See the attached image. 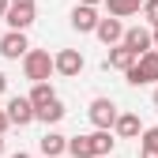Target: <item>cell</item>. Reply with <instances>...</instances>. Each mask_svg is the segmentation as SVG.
Masks as SVG:
<instances>
[{
  "label": "cell",
  "mask_w": 158,
  "mask_h": 158,
  "mask_svg": "<svg viewBox=\"0 0 158 158\" xmlns=\"http://www.w3.org/2000/svg\"><path fill=\"white\" fill-rule=\"evenodd\" d=\"M124 79L132 87H143V83H158V49H147L135 56V64L124 72Z\"/></svg>",
  "instance_id": "1"
},
{
  "label": "cell",
  "mask_w": 158,
  "mask_h": 158,
  "mask_svg": "<svg viewBox=\"0 0 158 158\" xmlns=\"http://www.w3.org/2000/svg\"><path fill=\"white\" fill-rule=\"evenodd\" d=\"M23 75L30 79V83L49 79L53 75V56H49V49H27L23 53Z\"/></svg>",
  "instance_id": "2"
},
{
  "label": "cell",
  "mask_w": 158,
  "mask_h": 158,
  "mask_svg": "<svg viewBox=\"0 0 158 158\" xmlns=\"http://www.w3.org/2000/svg\"><path fill=\"white\" fill-rule=\"evenodd\" d=\"M83 68H87V60H83V53H79V49H60V53L53 56V72L64 75V79H75Z\"/></svg>",
  "instance_id": "3"
},
{
  "label": "cell",
  "mask_w": 158,
  "mask_h": 158,
  "mask_svg": "<svg viewBox=\"0 0 158 158\" xmlns=\"http://www.w3.org/2000/svg\"><path fill=\"white\" fill-rule=\"evenodd\" d=\"M4 113H8V124L11 128H27V124H34V106H30V98H8V106H4Z\"/></svg>",
  "instance_id": "4"
},
{
  "label": "cell",
  "mask_w": 158,
  "mask_h": 158,
  "mask_svg": "<svg viewBox=\"0 0 158 158\" xmlns=\"http://www.w3.org/2000/svg\"><path fill=\"white\" fill-rule=\"evenodd\" d=\"M87 117H90L94 128H113V121H117V102H113V98H94L90 109H87Z\"/></svg>",
  "instance_id": "5"
},
{
  "label": "cell",
  "mask_w": 158,
  "mask_h": 158,
  "mask_svg": "<svg viewBox=\"0 0 158 158\" xmlns=\"http://www.w3.org/2000/svg\"><path fill=\"white\" fill-rule=\"evenodd\" d=\"M27 49H30L27 30H8L4 38H0V56H4V60H23Z\"/></svg>",
  "instance_id": "6"
},
{
  "label": "cell",
  "mask_w": 158,
  "mask_h": 158,
  "mask_svg": "<svg viewBox=\"0 0 158 158\" xmlns=\"http://www.w3.org/2000/svg\"><path fill=\"white\" fill-rule=\"evenodd\" d=\"M98 19H102V15L94 11V4H75V8H72V30H79V34H94Z\"/></svg>",
  "instance_id": "7"
},
{
  "label": "cell",
  "mask_w": 158,
  "mask_h": 158,
  "mask_svg": "<svg viewBox=\"0 0 158 158\" xmlns=\"http://www.w3.org/2000/svg\"><path fill=\"white\" fill-rule=\"evenodd\" d=\"M121 45H128L135 56H139V53H147V49H154V42H151V27H124Z\"/></svg>",
  "instance_id": "8"
},
{
  "label": "cell",
  "mask_w": 158,
  "mask_h": 158,
  "mask_svg": "<svg viewBox=\"0 0 158 158\" xmlns=\"http://www.w3.org/2000/svg\"><path fill=\"white\" fill-rule=\"evenodd\" d=\"M4 23H8V30H27L34 23V4H8Z\"/></svg>",
  "instance_id": "9"
},
{
  "label": "cell",
  "mask_w": 158,
  "mask_h": 158,
  "mask_svg": "<svg viewBox=\"0 0 158 158\" xmlns=\"http://www.w3.org/2000/svg\"><path fill=\"white\" fill-rule=\"evenodd\" d=\"M94 34H98V42L109 49V45H117V42L124 38V23H121V19H113V15H109V19H98Z\"/></svg>",
  "instance_id": "10"
},
{
  "label": "cell",
  "mask_w": 158,
  "mask_h": 158,
  "mask_svg": "<svg viewBox=\"0 0 158 158\" xmlns=\"http://www.w3.org/2000/svg\"><path fill=\"white\" fill-rule=\"evenodd\" d=\"M139 132H143L139 113H117V121H113V135L117 139H135Z\"/></svg>",
  "instance_id": "11"
},
{
  "label": "cell",
  "mask_w": 158,
  "mask_h": 158,
  "mask_svg": "<svg viewBox=\"0 0 158 158\" xmlns=\"http://www.w3.org/2000/svg\"><path fill=\"white\" fill-rule=\"evenodd\" d=\"M135 64V53L128 49V45H121V42H117V45H109V53H106V68H117V72H128Z\"/></svg>",
  "instance_id": "12"
},
{
  "label": "cell",
  "mask_w": 158,
  "mask_h": 158,
  "mask_svg": "<svg viewBox=\"0 0 158 158\" xmlns=\"http://www.w3.org/2000/svg\"><path fill=\"white\" fill-rule=\"evenodd\" d=\"M64 102H60V98H49V102L45 106H38L34 109V121H42V124H56V121H64Z\"/></svg>",
  "instance_id": "13"
},
{
  "label": "cell",
  "mask_w": 158,
  "mask_h": 158,
  "mask_svg": "<svg viewBox=\"0 0 158 158\" xmlns=\"http://www.w3.org/2000/svg\"><path fill=\"white\" fill-rule=\"evenodd\" d=\"M38 147H42L45 158H60V154L68 151V135H60V132H45L42 139H38Z\"/></svg>",
  "instance_id": "14"
},
{
  "label": "cell",
  "mask_w": 158,
  "mask_h": 158,
  "mask_svg": "<svg viewBox=\"0 0 158 158\" xmlns=\"http://www.w3.org/2000/svg\"><path fill=\"white\" fill-rule=\"evenodd\" d=\"M113 147H117L113 128H94V132H90V151H94V158H98V154H113Z\"/></svg>",
  "instance_id": "15"
},
{
  "label": "cell",
  "mask_w": 158,
  "mask_h": 158,
  "mask_svg": "<svg viewBox=\"0 0 158 158\" xmlns=\"http://www.w3.org/2000/svg\"><path fill=\"white\" fill-rule=\"evenodd\" d=\"M102 4L109 8L113 19H128V15H139V4H143V0H102Z\"/></svg>",
  "instance_id": "16"
},
{
  "label": "cell",
  "mask_w": 158,
  "mask_h": 158,
  "mask_svg": "<svg viewBox=\"0 0 158 158\" xmlns=\"http://www.w3.org/2000/svg\"><path fill=\"white\" fill-rule=\"evenodd\" d=\"M68 154H72V158H94L90 135H72V139H68Z\"/></svg>",
  "instance_id": "17"
},
{
  "label": "cell",
  "mask_w": 158,
  "mask_h": 158,
  "mask_svg": "<svg viewBox=\"0 0 158 158\" xmlns=\"http://www.w3.org/2000/svg\"><path fill=\"white\" fill-rule=\"evenodd\" d=\"M27 98H30V106L38 109V106H45L49 98H56V94H53V87H49V79H42V83H34V90H30Z\"/></svg>",
  "instance_id": "18"
},
{
  "label": "cell",
  "mask_w": 158,
  "mask_h": 158,
  "mask_svg": "<svg viewBox=\"0 0 158 158\" xmlns=\"http://www.w3.org/2000/svg\"><path fill=\"white\" fill-rule=\"evenodd\" d=\"M139 15L154 27V23H158V0H143V4H139Z\"/></svg>",
  "instance_id": "19"
},
{
  "label": "cell",
  "mask_w": 158,
  "mask_h": 158,
  "mask_svg": "<svg viewBox=\"0 0 158 158\" xmlns=\"http://www.w3.org/2000/svg\"><path fill=\"white\" fill-rule=\"evenodd\" d=\"M139 147H154L158 151V124L147 128V132H139Z\"/></svg>",
  "instance_id": "20"
},
{
  "label": "cell",
  "mask_w": 158,
  "mask_h": 158,
  "mask_svg": "<svg viewBox=\"0 0 158 158\" xmlns=\"http://www.w3.org/2000/svg\"><path fill=\"white\" fill-rule=\"evenodd\" d=\"M139 158H158V151L154 147H139Z\"/></svg>",
  "instance_id": "21"
},
{
  "label": "cell",
  "mask_w": 158,
  "mask_h": 158,
  "mask_svg": "<svg viewBox=\"0 0 158 158\" xmlns=\"http://www.w3.org/2000/svg\"><path fill=\"white\" fill-rule=\"evenodd\" d=\"M8 128H11V124H8V113H4V109H0V135H4Z\"/></svg>",
  "instance_id": "22"
},
{
  "label": "cell",
  "mask_w": 158,
  "mask_h": 158,
  "mask_svg": "<svg viewBox=\"0 0 158 158\" xmlns=\"http://www.w3.org/2000/svg\"><path fill=\"white\" fill-rule=\"evenodd\" d=\"M4 90H8V75L0 72V94H4Z\"/></svg>",
  "instance_id": "23"
},
{
  "label": "cell",
  "mask_w": 158,
  "mask_h": 158,
  "mask_svg": "<svg viewBox=\"0 0 158 158\" xmlns=\"http://www.w3.org/2000/svg\"><path fill=\"white\" fill-rule=\"evenodd\" d=\"M151 42H154V45H158V23H154V27H151Z\"/></svg>",
  "instance_id": "24"
},
{
  "label": "cell",
  "mask_w": 158,
  "mask_h": 158,
  "mask_svg": "<svg viewBox=\"0 0 158 158\" xmlns=\"http://www.w3.org/2000/svg\"><path fill=\"white\" fill-rule=\"evenodd\" d=\"M4 11H8V0H0V19H4Z\"/></svg>",
  "instance_id": "25"
},
{
  "label": "cell",
  "mask_w": 158,
  "mask_h": 158,
  "mask_svg": "<svg viewBox=\"0 0 158 158\" xmlns=\"http://www.w3.org/2000/svg\"><path fill=\"white\" fill-rule=\"evenodd\" d=\"M11 158H30V154H27V151H15V154H11Z\"/></svg>",
  "instance_id": "26"
},
{
  "label": "cell",
  "mask_w": 158,
  "mask_h": 158,
  "mask_svg": "<svg viewBox=\"0 0 158 158\" xmlns=\"http://www.w3.org/2000/svg\"><path fill=\"white\" fill-rule=\"evenodd\" d=\"M79 4H94V8H98V4H102V0H79Z\"/></svg>",
  "instance_id": "27"
},
{
  "label": "cell",
  "mask_w": 158,
  "mask_h": 158,
  "mask_svg": "<svg viewBox=\"0 0 158 158\" xmlns=\"http://www.w3.org/2000/svg\"><path fill=\"white\" fill-rule=\"evenodd\" d=\"M8 4H34V0H8Z\"/></svg>",
  "instance_id": "28"
},
{
  "label": "cell",
  "mask_w": 158,
  "mask_h": 158,
  "mask_svg": "<svg viewBox=\"0 0 158 158\" xmlns=\"http://www.w3.org/2000/svg\"><path fill=\"white\" fill-rule=\"evenodd\" d=\"M154 109H158V87H154Z\"/></svg>",
  "instance_id": "29"
},
{
  "label": "cell",
  "mask_w": 158,
  "mask_h": 158,
  "mask_svg": "<svg viewBox=\"0 0 158 158\" xmlns=\"http://www.w3.org/2000/svg\"><path fill=\"white\" fill-rule=\"evenodd\" d=\"M0 154H4V135H0Z\"/></svg>",
  "instance_id": "30"
},
{
  "label": "cell",
  "mask_w": 158,
  "mask_h": 158,
  "mask_svg": "<svg viewBox=\"0 0 158 158\" xmlns=\"http://www.w3.org/2000/svg\"><path fill=\"white\" fill-rule=\"evenodd\" d=\"M98 158H109V154H98Z\"/></svg>",
  "instance_id": "31"
},
{
  "label": "cell",
  "mask_w": 158,
  "mask_h": 158,
  "mask_svg": "<svg viewBox=\"0 0 158 158\" xmlns=\"http://www.w3.org/2000/svg\"><path fill=\"white\" fill-rule=\"evenodd\" d=\"M154 49H158V45H154Z\"/></svg>",
  "instance_id": "32"
}]
</instances>
